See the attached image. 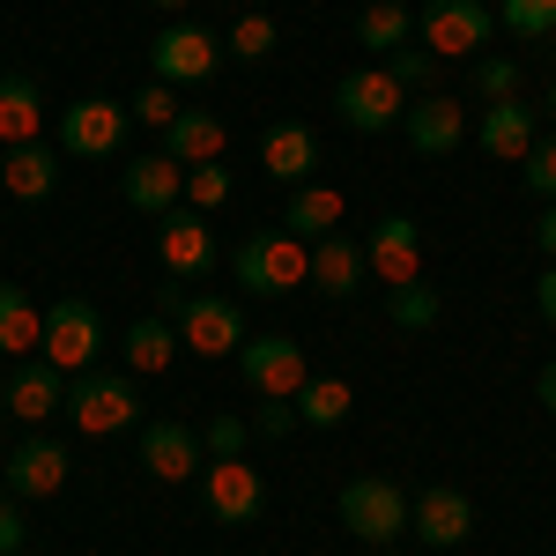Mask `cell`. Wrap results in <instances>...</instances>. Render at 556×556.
Listing matches in <instances>:
<instances>
[{"label": "cell", "mask_w": 556, "mask_h": 556, "mask_svg": "<svg viewBox=\"0 0 556 556\" xmlns=\"http://www.w3.org/2000/svg\"><path fill=\"white\" fill-rule=\"evenodd\" d=\"M534 312H542V327H556V260L534 275Z\"/></svg>", "instance_id": "obj_42"}, {"label": "cell", "mask_w": 556, "mask_h": 556, "mask_svg": "<svg viewBox=\"0 0 556 556\" xmlns=\"http://www.w3.org/2000/svg\"><path fill=\"white\" fill-rule=\"evenodd\" d=\"M38 134H45L38 83H30V75H8V83H0V149H30Z\"/></svg>", "instance_id": "obj_27"}, {"label": "cell", "mask_w": 556, "mask_h": 556, "mask_svg": "<svg viewBox=\"0 0 556 556\" xmlns=\"http://www.w3.org/2000/svg\"><path fill=\"white\" fill-rule=\"evenodd\" d=\"M127 112L141 119V127L172 134V119L186 112V104H178V89H172V83H156V75H149V83H141V97H127Z\"/></svg>", "instance_id": "obj_33"}, {"label": "cell", "mask_w": 556, "mask_h": 556, "mask_svg": "<svg viewBox=\"0 0 556 556\" xmlns=\"http://www.w3.org/2000/svg\"><path fill=\"white\" fill-rule=\"evenodd\" d=\"M230 193H238V186H230V172H223V164H193V172H186V208L215 215Z\"/></svg>", "instance_id": "obj_35"}, {"label": "cell", "mask_w": 556, "mask_h": 556, "mask_svg": "<svg viewBox=\"0 0 556 556\" xmlns=\"http://www.w3.org/2000/svg\"><path fill=\"white\" fill-rule=\"evenodd\" d=\"M201 445H208V460H245V445H253V424H238V416H215Z\"/></svg>", "instance_id": "obj_37"}, {"label": "cell", "mask_w": 556, "mask_h": 556, "mask_svg": "<svg viewBox=\"0 0 556 556\" xmlns=\"http://www.w3.org/2000/svg\"><path fill=\"white\" fill-rule=\"evenodd\" d=\"M549 127H556V89H549Z\"/></svg>", "instance_id": "obj_46"}, {"label": "cell", "mask_w": 556, "mask_h": 556, "mask_svg": "<svg viewBox=\"0 0 556 556\" xmlns=\"http://www.w3.org/2000/svg\"><path fill=\"white\" fill-rule=\"evenodd\" d=\"M178 342L193 349L201 364H208V356H238V349H245V304L238 298H186Z\"/></svg>", "instance_id": "obj_10"}, {"label": "cell", "mask_w": 556, "mask_h": 556, "mask_svg": "<svg viewBox=\"0 0 556 556\" xmlns=\"http://www.w3.org/2000/svg\"><path fill=\"white\" fill-rule=\"evenodd\" d=\"M30 349H45V312L30 304V290L23 282H0V356H30Z\"/></svg>", "instance_id": "obj_28"}, {"label": "cell", "mask_w": 556, "mask_h": 556, "mask_svg": "<svg viewBox=\"0 0 556 556\" xmlns=\"http://www.w3.org/2000/svg\"><path fill=\"white\" fill-rule=\"evenodd\" d=\"M0 468H8V453H0Z\"/></svg>", "instance_id": "obj_48"}, {"label": "cell", "mask_w": 556, "mask_h": 556, "mask_svg": "<svg viewBox=\"0 0 556 556\" xmlns=\"http://www.w3.org/2000/svg\"><path fill=\"white\" fill-rule=\"evenodd\" d=\"M475 141H482V156H490V164H527V156H534V141H542V112H534V104H519V97L482 104Z\"/></svg>", "instance_id": "obj_16"}, {"label": "cell", "mask_w": 556, "mask_h": 556, "mask_svg": "<svg viewBox=\"0 0 556 556\" xmlns=\"http://www.w3.org/2000/svg\"><path fill=\"white\" fill-rule=\"evenodd\" d=\"M149 8H186V0H149Z\"/></svg>", "instance_id": "obj_45"}, {"label": "cell", "mask_w": 556, "mask_h": 556, "mask_svg": "<svg viewBox=\"0 0 556 556\" xmlns=\"http://www.w3.org/2000/svg\"><path fill=\"white\" fill-rule=\"evenodd\" d=\"M67 371H52V364H23V371H15V379L0 386V393H8V416H15V424H45V416H60V401H67Z\"/></svg>", "instance_id": "obj_25"}, {"label": "cell", "mask_w": 556, "mask_h": 556, "mask_svg": "<svg viewBox=\"0 0 556 556\" xmlns=\"http://www.w3.org/2000/svg\"><path fill=\"white\" fill-rule=\"evenodd\" d=\"M119 193H127V208H141V215H164L186 201V164L178 156H164V149H149V156H134L127 172H119Z\"/></svg>", "instance_id": "obj_17"}, {"label": "cell", "mask_w": 556, "mask_h": 556, "mask_svg": "<svg viewBox=\"0 0 556 556\" xmlns=\"http://www.w3.org/2000/svg\"><path fill=\"white\" fill-rule=\"evenodd\" d=\"M497 30V15H490V0H424L416 8V38L438 52V60H475L482 45Z\"/></svg>", "instance_id": "obj_5"}, {"label": "cell", "mask_w": 556, "mask_h": 556, "mask_svg": "<svg viewBox=\"0 0 556 556\" xmlns=\"http://www.w3.org/2000/svg\"><path fill=\"white\" fill-rule=\"evenodd\" d=\"M342 215H349V201H342V186H298L290 193V208H282V230H298L304 245H319V238H334L342 230Z\"/></svg>", "instance_id": "obj_24"}, {"label": "cell", "mask_w": 556, "mask_h": 556, "mask_svg": "<svg viewBox=\"0 0 556 556\" xmlns=\"http://www.w3.org/2000/svg\"><path fill=\"white\" fill-rule=\"evenodd\" d=\"M0 482H8L15 497H60V482H67V445H60V438H23V445L8 453Z\"/></svg>", "instance_id": "obj_18"}, {"label": "cell", "mask_w": 556, "mask_h": 556, "mask_svg": "<svg viewBox=\"0 0 556 556\" xmlns=\"http://www.w3.org/2000/svg\"><path fill=\"white\" fill-rule=\"evenodd\" d=\"M298 430V401H260V438H282Z\"/></svg>", "instance_id": "obj_41"}, {"label": "cell", "mask_w": 556, "mask_h": 556, "mask_svg": "<svg viewBox=\"0 0 556 556\" xmlns=\"http://www.w3.org/2000/svg\"><path fill=\"white\" fill-rule=\"evenodd\" d=\"M156 260H164V275L178 282H201L215 267V230L201 208H172L164 215V230H156Z\"/></svg>", "instance_id": "obj_13"}, {"label": "cell", "mask_w": 556, "mask_h": 556, "mask_svg": "<svg viewBox=\"0 0 556 556\" xmlns=\"http://www.w3.org/2000/svg\"><path fill=\"white\" fill-rule=\"evenodd\" d=\"M60 416L83 430V438H112L141 416V393H134V371H75L67 379V401Z\"/></svg>", "instance_id": "obj_2"}, {"label": "cell", "mask_w": 556, "mask_h": 556, "mask_svg": "<svg viewBox=\"0 0 556 556\" xmlns=\"http://www.w3.org/2000/svg\"><path fill=\"white\" fill-rule=\"evenodd\" d=\"M408 534H416L424 549H460V542L475 534L468 490H453V482H430L424 497H416V513H408Z\"/></svg>", "instance_id": "obj_14"}, {"label": "cell", "mask_w": 556, "mask_h": 556, "mask_svg": "<svg viewBox=\"0 0 556 556\" xmlns=\"http://www.w3.org/2000/svg\"><path fill=\"white\" fill-rule=\"evenodd\" d=\"M334 119H342L349 134H386V127L408 119V89L393 83L386 60H371V67H356V75L334 83Z\"/></svg>", "instance_id": "obj_4"}, {"label": "cell", "mask_w": 556, "mask_h": 556, "mask_svg": "<svg viewBox=\"0 0 556 556\" xmlns=\"http://www.w3.org/2000/svg\"><path fill=\"white\" fill-rule=\"evenodd\" d=\"M223 52H238V60H267V52H275V23H267V15H238Z\"/></svg>", "instance_id": "obj_36"}, {"label": "cell", "mask_w": 556, "mask_h": 556, "mask_svg": "<svg viewBox=\"0 0 556 556\" xmlns=\"http://www.w3.org/2000/svg\"><path fill=\"white\" fill-rule=\"evenodd\" d=\"M127 104L119 97H75L67 112H60V134H52V149L60 156H119V141H127Z\"/></svg>", "instance_id": "obj_8"}, {"label": "cell", "mask_w": 556, "mask_h": 556, "mask_svg": "<svg viewBox=\"0 0 556 556\" xmlns=\"http://www.w3.org/2000/svg\"><path fill=\"white\" fill-rule=\"evenodd\" d=\"M497 23L513 38H556V0H497Z\"/></svg>", "instance_id": "obj_31"}, {"label": "cell", "mask_w": 556, "mask_h": 556, "mask_svg": "<svg viewBox=\"0 0 556 556\" xmlns=\"http://www.w3.org/2000/svg\"><path fill=\"white\" fill-rule=\"evenodd\" d=\"M534 245H542V260H556V201L542 208V223H534Z\"/></svg>", "instance_id": "obj_43"}, {"label": "cell", "mask_w": 556, "mask_h": 556, "mask_svg": "<svg viewBox=\"0 0 556 556\" xmlns=\"http://www.w3.org/2000/svg\"><path fill=\"white\" fill-rule=\"evenodd\" d=\"M0 186H8V201H45V193L60 186V149H45V141L8 149V156H0Z\"/></svg>", "instance_id": "obj_26"}, {"label": "cell", "mask_w": 556, "mask_h": 556, "mask_svg": "<svg viewBox=\"0 0 556 556\" xmlns=\"http://www.w3.org/2000/svg\"><path fill=\"white\" fill-rule=\"evenodd\" d=\"M386 67H393V83L408 89V97H430V83H438V52H430V45H401V52H386Z\"/></svg>", "instance_id": "obj_32"}, {"label": "cell", "mask_w": 556, "mask_h": 556, "mask_svg": "<svg viewBox=\"0 0 556 556\" xmlns=\"http://www.w3.org/2000/svg\"><path fill=\"white\" fill-rule=\"evenodd\" d=\"M201 497H208L215 527H245V519H260V505H267V482H260L253 460H208Z\"/></svg>", "instance_id": "obj_12"}, {"label": "cell", "mask_w": 556, "mask_h": 556, "mask_svg": "<svg viewBox=\"0 0 556 556\" xmlns=\"http://www.w3.org/2000/svg\"><path fill=\"white\" fill-rule=\"evenodd\" d=\"M349 408H356V386L349 379H304V393H298V424L304 430H342Z\"/></svg>", "instance_id": "obj_30"}, {"label": "cell", "mask_w": 556, "mask_h": 556, "mask_svg": "<svg viewBox=\"0 0 556 556\" xmlns=\"http://www.w3.org/2000/svg\"><path fill=\"white\" fill-rule=\"evenodd\" d=\"M475 89H482L490 104L519 97V60H475Z\"/></svg>", "instance_id": "obj_38"}, {"label": "cell", "mask_w": 556, "mask_h": 556, "mask_svg": "<svg viewBox=\"0 0 556 556\" xmlns=\"http://www.w3.org/2000/svg\"><path fill=\"white\" fill-rule=\"evenodd\" d=\"M230 267H238L245 298H290V290L312 282V245H304L298 230H253L230 253Z\"/></svg>", "instance_id": "obj_1"}, {"label": "cell", "mask_w": 556, "mask_h": 556, "mask_svg": "<svg viewBox=\"0 0 556 556\" xmlns=\"http://www.w3.org/2000/svg\"><path fill=\"white\" fill-rule=\"evenodd\" d=\"M342 527L364 542V549H393L401 534H408V513H416V497H401V482H386V475H356L342 490Z\"/></svg>", "instance_id": "obj_3"}, {"label": "cell", "mask_w": 556, "mask_h": 556, "mask_svg": "<svg viewBox=\"0 0 556 556\" xmlns=\"http://www.w3.org/2000/svg\"><path fill=\"white\" fill-rule=\"evenodd\" d=\"M215 67H223V38H208V30H193V23H172L164 38L149 45V75L156 83H208Z\"/></svg>", "instance_id": "obj_11"}, {"label": "cell", "mask_w": 556, "mask_h": 556, "mask_svg": "<svg viewBox=\"0 0 556 556\" xmlns=\"http://www.w3.org/2000/svg\"><path fill=\"white\" fill-rule=\"evenodd\" d=\"M519 178H527V193L556 201V134H549V141H534V156L519 164Z\"/></svg>", "instance_id": "obj_39"}, {"label": "cell", "mask_w": 556, "mask_h": 556, "mask_svg": "<svg viewBox=\"0 0 556 556\" xmlns=\"http://www.w3.org/2000/svg\"><path fill=\"white\" fill-rule=\"evenodd\" d=\"M141 468L156 475V482H193L201 475V438L186 424H141Z\"/></svg>", "instance_id": "obj_20"}, {"label": "cell", "mask_w": 556, "mask_h": 556, "mask_svg": "<svg viewBox=\"0 0 556 556\" xmlns=\"http://www.w3.org/2000/svg\"><path fill=\"white\" fill-rule=\"evenodd\" d=\"M178 319H164V312H141L127 327V342H119V356H127V371L134 379H156V371H172V356H178Z\"/></svg>", "instance_id": "obj_22"}, {"label": "cell", "mask_w": 556, "mask_h": 556, "mask_svg": "<svg viewBox=\"0 0 556 556\" xmlns=\"http://www.w3.org/2000/svg\"><path fill=\"white\" fill-rule=\"evenodd\" d=\"M408 30H416V8H408V0H371V8L356 15V45H371V60L401 52Z\"/></svg>", "instance_id": "obj_29"}, {"label": "cell", "mask_w": 556, "mask_h": 556, "mask_svg": "<svg viewBox=\"0 0 556 556\" xmlns=\"http://www.w3.org/2000/svg\"><path fill=\"white\" fill-rule=\"evenodd\" d=\"M0 156H8V149H0Z\"/></svg>", "instance_id": "obj_49"}, {"label": "cell", "mask_w": 556, "mask_h": 556, "mask_svg": "<svg viewBox=\"0 0 556 556\" xmlns=\"http://www.w3.org/2000/svg\"><path fill=\"white\" fill-rule=\"evenodd\" d=\"M364 267L379 275V290L424 282V230H416V215H379L371 238H364Z\"/></svg>", "instance_id": "obj_9"}, {"label": "cell", "mask_w": 556, "mask_h": 556, "mask_svg": "<svg viewBox=\"0 0 556 556\" xmlns=\"http://www.w3.org/2000/svg\"><path fill=\"white\" fill-rule=\"evenodd\" d=\"M0 416H8V393H0Z\"/></svg>", "instance_id": "obj_47"}, {"label": "cell", "mask_w": 556, "mask_h": 556, "mask_svg": "<svg viewBox=\"0 0 556 556\" xmlns=\"http://www.w3.org/2000/svg\"><path fill=\"white\" fill-rule=\"evenodd\" d=\"M364 245L349 238V230H334V238H319L312 245V282H319V298H356L364 290Z\"/></svg>", "instance_id": "obj_23"}, {"label": "cell", "mask_w": 556, "mask_h": 556, "mask_svg": "<svg viewBox=\"0 0 556 556\" xmlns=\"http://www.w3.org/2000/svg\"><path fill=\"white\" fill-rule=\"evenodd\" d=\"M260 172L282 178V186H312V172H319V134L304 127V119L267 127V141H260Z\"/></svg>", "instance_id": "obj_19"}, {"label": "cell", "mask_w": 556, "mask_h": 556, "mask_svg": "<svg viewBox=\"0 0 556 556\" xmlns=\"http://www.w3.org/2000/svg\"><path fill=\"white\" fill-rule=\"evenodd\" d=\"M386 312H393V327H438V290H430V282L386 290Z\"/></svg>", "instance_id": "obj_34"}, {"label": "cell", "mask_w": 556, "mask_h": 556, "mask_svg": "<svg viewBox=\"0 0 556 556\" xmlns=\"http://www.w3.org/2000/svg\"><path fill=\"white\" fill-rule=\"evenodd\" d=\"M534 393H542V408H549V416H556V356H549V364H542V371H534Z\"/></svg>", "instance_id": "obj_44"}, {"label": "cell", "mask_w": 556, "mask_h": 556, "mask_svg": "<svg viewBox=\"0 0 556 556\" xmlns=\"http://www.w3.org/2000/svg\"><path fill=\"white\" fill-rule=\"evenodd\" d=\"M223 149H230V127H223L215 112H201V104H186L172 119V134H164V156H178L186 172H193V164H223Z\"/></svg>", "instance_id": "obj_21"}, {"label": "cell", "mask_w": 556, "mask_h": 556, "mask_svg": "<svg viewBox=\"0 0 556 556\" xmlns=\"http://www.w3.org/2000/svg\"><path fill=\"white\" fill-rule=\"evenodd\" d=\"M0 556H23V497L0 490Z\"/></svg>", "instance_id": "obj_40"}, {"label": "cell", "mask_w": 556, "mask_h": 556, "mask_svg": "<svg viewBox=\"0 0 556 556\" xmlns=\"http://www.w3.org/2000/svg\"><path fill=\"white\" fill-rule=\"evenodd\" d=\"M238 371L253 386L260 401H298L304 379H312V364H304V342L298 334H245L238 349Z\"/></svg>", "instance_id": "obj_7"}, {"label": "cell", "mask_w": 556, "mask_h": 556, "mask_svg": "<svg viewBox=\"0 0 556 556\" xmlns=\"http://www.w3.org/2000/svg\"><path fill=\"white\" fill-rule=\"evenodd\" d=\"M401 134H408V149L416 156H453L460 141H468V104L460 97H408V119H401Z\"/></svg>", "instance_id": "obj_15"}, {"label": "cell", "mask_w": 556, "mask_h": 556, "mask_svg": "<svg viewBox=\"0 0 556 556\" xmlns=\"http://www.w3.org/2000/svg\"><path fill=\"white\" fill-rule=\"evenodd\" d=\"M97 349H104V319H97V304L89 298H52L45 304V364L52 371H89L97 364Z\"/></svg>", "instance_id": "obj_6"}]
</instances>
